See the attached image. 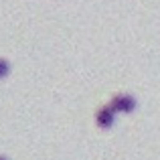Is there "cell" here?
Here are the masks:
<instances>
[{"mask_svg":"<svg viewBox=\"0 0 160 160\" xmlns=\"http://www.w3.org/2000/svg\"><path fill=\"white\" fill-rule=\"evenodd\" d=\"M0 160H6V158H4V156H0Z\"/></svg>","mask_w":160,"mask_h":160,"instance_id":"cell-4","label":"cell"},{"mask_svg":"<svg viewBox=\"0 0 160 160\" xmlns=\"http://www.w3.org/2000/svg\"><path fill=\"white\" fill-rule=\"evenodd\" d=\"M8 71H10V65H8V61H4V59H0V77H4V75H8Z\"/></svg>","mask_w":160,"mask_h":160,"instance_id":"cell-3","label":"cell"},{"mask_svg":"<svg viewBox=\"0 0 160 160\" xmlns=\"http://www.w3.org/2000/svg\"><path fill=\"white\" fill-rule=\"evenodd\" d=\"M113 120H116V109L112 106H106V108L98 109V113H95V122H98V126L102 130H109L113 126Z\"/></svg>","mask_w":160,"mask_h":160,"instance_id":"cell-2","label":"cell"},{"mask_svg":"<svg viewBox=\"0 0 160 160\" xmlns=\"http://www.w3.org/2000/svg\"><path fill=\"white\" fill-rule=\"evenodd\" d=\"M109 106L116 109V113L118 112L128 113V112H132V109L136 108V99H134L132 95H128V93H118V95H113V98L109 99Z\"/></svg>","mask_w":160,"mask_h":160,"instance_id":"cell-1","label":"cell"}]
</instances>
